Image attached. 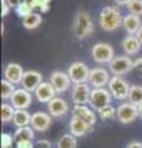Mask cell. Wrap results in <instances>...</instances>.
<instances>
[{
	"mask_svg": "<svg viewBox=\"0 0 142 148\" xmlns=\"http://www.w3.org/2000/svg\"><path fill=\"white\" fill-rule=\"evenodd\" d=\"M127 10L130 14H135V15H142V0H131V1L126 5Z\"/></svg>",
	"mask_w": 142,
	"mask_h": 148,
	"instance_id": "cell-30",
	"label": "cell"
},
{
	"mask_svg": "<svg viewBox=\"0 0 142 148\" xmlns=\"http://www.w3.org/2000/svg\"><path fill=\"white\" fill-rule=\"evenodd\" d=\"M139 116L142 119V104L139 106Z\"/></svg>",
	"mask_w": 142,
	"mask_h": 148,
	"instance_id": "cell-42",
	"label": "cell"
},
{
	"mask_svg": "<svg viewBox=\"0 0 142 148\" xmlns=\"http://www.w3.org/2000/svg\"><path fill=\"white\" fill-rule=\"evenodd\" d=\"M42 83V74L37 71H26L21 80V85L27 91L32 92Z\"/></svg>",
	"mask_w": 142,
	"mask_h": 148,
	"instance_id": "cell-14",
	"label": "cell"
},
{
	"mask_svg": "<svg viewBox=\"0 0 142 148\" xmlns=\"http://www.w3.org/2000/svg\"><path fill=\"white\" fill-rule=\"evenodd\" d=\"M141 25V17L139 15H135V14H129L122 20V27L129 35H136Z\"/></svg>",
	"mask_w": 142,
	"mask_h": 148,
	"instance_id": "cell-21",
	"label": "cell"
},
{
	"mask_svg": "<svg viewBox=\"0 0 142 148\" xmlns=\"http://www.w3.org/2000/svg\"><path fill=\"white\" fill-rule=\"evenodd\" d=\"M30 125L35 131L46 132L52 125V116L49 114L43 112V111H36L35 114H32Z\"/></svg>",
	"mask_w": 142,
	"mask_h": 148,
	"instance_id": "cell-12",
	"label": "cell"
},
{
	"mask_svg": "<svg viewBox=\"0 0 142 148\" xmlns=\"http://www.w3.org/2000/svg\"><path fill=\"white\" fill-rule=\"evenodd\" d=\"M137 116H139V106L131 103H123L116 109V117L123 125L134 122Z\"/></svg>",
	"mask_w": 142,
	"mask_h": 148,
	"instance_id": "cell-8",
	"label": "cell"
},
{
	"mask_svg": "<svg viewBox=\"0 0 142 148\" xmlns=\"http://www.w3.org/2000/svg\"><path fill=\"white\" fill-rule=\"evenodd\" d=\"M42 22V16L37 12H32L25 18H22V25L26 30H35L41 25Z\"/></svg>",
	"mask_w": 142,
	"mask_h": 148,
	"instance_id": "cell-24",
	"label": "cell"
},
{
	"mask_svg": "<svg viewBox=\"0 0 142 148\" xmlns=\"http://www.w3.org/2000/svg\"><path fill=\"white\" fill-rule=\"evenodd\" d=\"M98 112L102 120H113L116 116V109L113 105H106L102 110H99Z\"/></svg>",
	"mask_w": 142,
	"mask_h": 148,
	"instance_id": "cell-29",
	"label": "cell"
},
{
	"mask_svg": "<svg viewBox=\"0 0 142 148\" xmlns=\"http://www.w3.org/2000/svg\"><path fill=\"white\" fill-rule=\"evenodd\" d=\"M126 148H142V143L139 142V141H132L127 145Z\"/></svg>",
	"mask_w": 142,
	"mask_h": 148,
	"instance_id": "cell-39",
	"label": "cell"
},
{
	"mask_svg": "<svg viewBox=\"0 0 142 148\" xmlns=\"http://www.w3.org/2000/svg\"><path fill=\"white\" fill-rule=\"evenodd\" d=\"M31 117H32V115H30V112L27 110H16L15 115H14V119H12V123L16 127L29 126L31 123Z\"/></svg>",
	"mask_w": 142,
	"mask_h": 148,
	"instance_id": "cell-23",
	"label": "cell"
},
{
	"mask_svg": "<svg viewBox=\"0 0 142 148\" xmlns=\"http://www.w3.org/2000/svg\"><path fill=\"white\" fill-rule=\"evenodd\" d=\"M109 69L114 75L122 77L134 69V61L129 56H117L109 63Z\"/></svg>",
	"mask_w": 142,
	"mask_h": 148,
	"instance_id": "cell-6",
	"label": "cell"
},
{
	"mask_svg": "<svg viewBox=\"0 0 142 148\" xmlns=\"http://www.w3.org/2000/svg\"><path fill=\"white\" fill-rule=\"evenodd\" d=\"M111 96H113L111 92L106 90L105 88H94V89H91L89 105L94 110L99 111L103 108H105L106 105H110V103H111Z\"/></svg>",
	"mask_w": 142,
	"mask_h": 148,
	"instance_id": "cell-7",
	"label": "cell"
},
{
	"mask_svg": "<svg viewBox=\"0 0 142 148\" xmlns=\"http://www.w3.org/2000/svg\"><path fill=\"white\" fill-rule=\"evenodd\" d=\"M109 91L111 92L113 98L116 100H125L129 98L130 92V84L127 83L126 79H123L122 77L114 75L109 82Z\"/></svg>",
	"mask_w": 142,
	"mask_h": 148,
	"instance_id": "cell-4",
	"label": "cell"
},
{
	"mask_svg": "<svg viewBox=\"0 0 142 148\" xmlns=\"http://www.w3.org/2000/svg\"><path fill=\"white\" fill-rule=\"evenodd\" d=\"M49 83L53 85L57 94H63L71 88L72 80L68 75V73H64L62 71H54L49 75Z\"/></svg>",
	"mask_w": 142,
	"mask_h": 148,
	"instance_id": "cell-9",
	"label": "cell"
},
{
	"mask_svg": "<svg viewBox=\"0 0 142 148\" xmlns=\"http://www.w3.org/2000/svg\"><path fill=\"white\" fill-rule=\"evenodd\" d=\"M121 46H122L123 52H125L127 56H134V54H137L141 51L142 43L136 35H129L122 40Z\"/></svg>",
	"mask_w": 142,
	"mask_h": 148,
	"instance_id": "cell-20",
	"label": "cell"
},
{
	"mask_svg": "<svg viewBox=\"0 0 142 148\" xmlns=\"http://www.w3.org/2000/svg\"><path fill=\"white\" fill-rule=\"evenodd\" d=\"M91 58L94 59V62L99 64H105L110 63L113 61V58L115 57L114 53V48L111 45L106 42H98L91 47Z\"/></svg>",
	"mask_w": 142,
	"mask_h": 148,
	"instance_id": "cell-3",
	"label": "cell"
},
{
	"mask_svg": "<svg viewBox=\"0 0 142 148\" xmlns=\"http://www.w3.org/2000/svg\"><path fill=\"white\" fill-rule=\"evenodd\" d=\"M10 6H9V4L6 3V0H1V16L5 17L9 12H10Z\"/></svg>",
	"mask_w": 142,
	"mask_h": 148,
	"instance_id": "cell-36",
	"label": "cell"
},
{
	"mask_svg": "<svg viewBox=\"0 0 142 148\" xmlns=\"http://www.w3.org/2000/svg\"><path fill=\"white\" fill-rule=\"evenodd\" d=\"M6 3L9 4V6L10 8H17L22 3V0H6Z\"/></svg>",
	"mask_w": 142,
	"mask_h": 148,
	"instance_id": "cell-38",
	"label": "cell"
},
{
	"mask_svg": "<svg viewBox=\"0 0 142 148\" xmlns=\"http://www.w3.org/2000/svg\"><path fill=\"white\" fill-rule=\"evenodd\" d=\"M15 148H34V142L32 141H20V142H16Z\"/></svg>",
	"mask_w": 142,
	"mask_h": 148,
	"instance_id": "cell-35",
	"label": "cell"
},
{
	"mask_svg": "<svg viewBox=\"0 0 142 148\" xmlns=\"http://www.w3.org/2000/svg\"><path fill=\"white\" fill-rule=\"evenodd\" d=\"M69 131L73 136L75 137H83L86 133L93 131V126L89 123H86L83 120L78 119L75 116H72L69 121Z\"/></svg>",
	"mask_w": 142,
	"mask_h": 148,
	"instance_id": "cell-18",
	"label": "cell"
},
{
	"mask_svg": "<svg viewBox=\"0 0 142 148\" xmlns=\"http://www.w3.org/2000/svg\"><path fill=\"white\" fill-rule=\"evenodd\" d=\"M73 116L83 120V121L91 125V126H94L95 122H97V116H95L94 111L89 109L86 105H74V108H73Z\"/></svg>",
	"mask_w": 142,
	"mask_h": 148,
	"instance_id": "cell-19",
	"label": "cell"
},
{
	"mask_svg": "<svg viewBox=\"0 0 142 148\" xmlns=\"http://www.w3.org/2000/svg\"><path fill=\"white\" fill-rule=\"evenodd\" d=\"M15 142L14 137L9 133H1V148H11L12 143Z\"/></svg>",
	"mask_w": 142,
	"mask_h": 148,
	"instance_id": "cell-32",
	"label": "cell"
},
{
	"mask_svg": "<svg viewBox=\"0 0 142 148\" xmlns=\"http://www.w3.org/2000/svg\"><path fill=\"white\" fill-rule=\"evenodd\" d=\"M34 92H35V98L40 103H49L53 98H56L57 94V91L54 90L53 85L49 82H42Z\"/></svg>",
	"mask_w": 142,
	"mask_h": 148,
	"instance_id": "cell-15",
	"label": "cell"
},
{
	"mask_svg": "<svg viewBox=\"0 0 142 148\" xmlns=\"http://www.w3.org/2000/svg\"><path fill=\"white\" fill-rule=\"evenodd\" d=\"M31 101H32V95L24 88L16 89L10 98V104L16 110H26L31 105Z\"/></svg>",
	"mask_w": 142,
	"mask_h": 148,
	"instance_id": "cell-10",
	"label": "cell"
},
{
	"mask_svg": "<svg viewBox=\"0 0 142 148\" xmlns=\"http://www.w3.org/2000/svg\"><path fill=\"white\" fill-rule=\"evenodd\" d=\"M136 36L139 37V40L141 41V43H142V25H141V27H140V30H139V32L136 34Z\"/></svg>",
	"mask_w": 142,
	"mask_h": 148,
	"instance_id": "cell-41",
	"label": "cell"
},
{
	"mask_svg": "<svg viewBox=\"0 0 142 148\" xmlns=\"http://www.w3.org/2000/svg\"><path fill=\"white\" fill-rule=\"evenodd\" d=\"M134 71L142 78V58L134 61Z\"/></svg>",
	"mask_w": 142,
	"mask_h": 148,
	"instance_id": "cell-33",
	"label": "cell"
},
{
	"mask_svg": "<svg viewBox=\"0 0 142 148\" xmlns=\"http://www.w3.org/2000/svg\"><path fill=\"white\" fill-rule=\"evenodd\" d=\"M91 89L86 83L74 84L72 89V100L75 105H86L89 104Z\"/></svg>",
	"mask_w": 142,
	"mask_h": 148,
	"instance_id": "cell-11",
	"label": "cell"
},
{
	"mask_svg": "<svg viewBox=\"0 0 142 148\" xmlns=\"http://www.w3.org/2000/svg\"><path fill=\"white\" fill-rule=\"evenodd\" d=\"M114 1H115L117 5H127L131 0H114Z\"/></svg>",
	"mask_w": 142,
	"mask_h": 148,
	"instance_id": "cell-40",
	"label": "cell"
},
{
	"mask_svg": "<svg viewBox=\"0 0 142 148\" xmlns=\"http://www.w3.org/2000/svg\"><path fill=\"white\" fill-rule=\"evenodd\" d=\"M1 98L4 99V100H10V98L12 96V94L15 92V84L14 83H11V82H9V80H6V79H3L1 80Z\"/></svg>",
	"mask_w": 142,
	"mask_h": 148,
	"instance_id": "cell-27",
	"label": "cell"
},
{
	"mask_svg": "<svg viewBox=\"0 0 142 148\" xmlns=\"http://www.w3.org/2000/svg\"><path fill=\"white\" fill-rule=\"evenodd\" d=\"M22 1H24V3H26V4H29V5L31 6V4H32V1H34V0H22Z\"/></svg>",
	"mask_w": 142,
	"mask_h": 148,
	"instance_id": "cell-43",
	"label": "cell"
},
{
	"mask_svg": "<svg viewBox=\"0 0 142 148\" xmlns=\"http://www.w3.org/2000/svg\"><path fill=\"white\" fill-rule=\"evenodd\" d=\"M47 109H48V114L52 117H62L68 112L69 106H68V103L64 99L56 96L49 103H47Z\"/></svg>",
	"mask_w": 142,
	"mask_h": 148,
	"instance_id": "cell-16",
	"label": "cell"
},
{
	"mask_svg": "<svg viewBox=\"0 0 142 148\" xmlns=\"http://www.w3.org/2000/svg\"><path fill=\"white\" fill-rule=\"evenodd\" d=\"M51 1L52 0H41L40 4V11L41 12H47L51 8Z\"/></svg>",
	"mask_w": 142,
	"mask_h": 148,
	"instance_id": "cell-34",
	"label": "cell"
},
{
	"mask_svg": "<svg viewBox=\"0 0 142 148\" xmlns=\"http://www.w3.org/2000/svg\"><path fill=\"white\" fill-rule=\"evenodd\" d=\"M127 99H129V103L136 106H140L142 104V85H132L130 88L129 98Z\"/></svg>",
	"mask_w": 142,
	"mask_h": 148,
	"instance_id": "cell-25",
	"label": "cell"
},
{
	"mask_svg": "<svg viewBox=\"0 0 142 148\" xmlns=\"http://www.w3.org/2000/svg\"><path fill=\"white\" fill-rule=\"evenodd\" d=\"M93 31H94V25L89 14L83 10L77 11L72 24V32L74 38L79 41L86 40L93 34Z\"/></svg>",
	"mask_w": 142,
	"mask_h": 148,
	"instance_id": "cell-1",
	"label": "cell"
},
{
	"mask_svg": "<svg viewBox=\"0 0 142 148\" xmlns=\"http://www.w3.org/2000/svg\"><path fill=\"white\" fill-rule=\"evenodd\" d=\"M15 111H16V109L14 108L11 104H3L1 105V121L5 123L12 121Z\"/></svg>",
	"mask_w": 142,
	"mask_h": 148,
	"instance_id": "cell-28",
	"label": "cell"
},
{
	"mask_svg": "<svg viewBox=\"0 0 142 148\" xmlns=\"http://www.w3.org/2000/svg\"><path fill=\"white\" fill-rule=\"evenodd\" d=\"M68 75H69L73 84H82V83L89 82L90 69L84 62L75 61L73 62L68 68Z\"/></svg>",
	"mask_w": 142,
	"mask_h": 148,
	"instance_id": "cell-5",
	"label": "cell"
},
{
	"mask_svg": "<svg viewBox=\"0 0 142 148\" xmlns=\"http://www.w3.org/2000/svg\"><path fill=\"white\" fill-rule=\"evenodd\" d=\"M35 130L31 126H24V127H17V130L14 133V140L16 142L20 141H34L35 138Z\"/></svg>",
	"mask_w": 142,
	"mask_h": 148,
	"instance_id": "cell-22",
	"label": "cell"
},
{
	"mask_svg": "<svg viewBox=\"0 0 142 148\" xmlns=\"http://www.w3.org/2000/svg\"><path fill=\"white\" fill-rule=\"evenodd\" d=\"M123 17L121 16V12L114 6L104 8L99 14V26L104 31L113 32L116 31L119 27L122 26Z\"/></svg>",
	"mask_w": 142,
	"mask_h": 148,
	"instance_id": "cell-2",
	"label": "cell"
},
{
	"mask_svg": "<svg viewBox=\"0 0 142 148\" xmlns=\"http://www.w3.org/2000/svg\"><path fill=\"white\" fill-rule=\"evenodd\" d=\"M109 72L104 68H93L90 69V75H89V83L93 88H105V85L109 84L110 82Z\"/></svg>",
	"mask_w": 142,
	"mask_h": 148,
	"instance_id": "cell-13",
	"label": "cell"
},
{
	"mask_svg": "<svg viewBox=\"0 0 142 148\" xmlns=\"http://www.w3.org/2000/svg\"><path fill=\"white\" fill-rule=\"evenodd\" d=\"M32 10H34V9L31 8L29 4H26V3H24V1H22L20 5L16 8L17 15H19L20 17H22V18H25L26 16H29L30 14H32Z\"/></svg>",
	"mask_w": 142,
	"mask_h": 148,
	"instance_id": "cell-31",
	"label": "cell"
},
{
	"mask_svg": "<svg viewBox=\"0 0 142 148\" xmlns=\"http://www.w3.org/2000/svg\"><path fill=\"white\" fill-rule=\"evenodd\" d=\"M36 145H37V148H52L51 142L48 140H38Z\"/></svg>",
	"mask_w": 142,
	"mask_h": 148,
	"instance_id": "cell-37",
	"label": "cell"
},
{
	"mask_svg": "<svg viewBox=\"0 0 142 148\" xmlns=\"http://www.w3.org/2000/svg\"><path fill=\"white\" fill-rule=\"evenodd\" d=\"M57 148H77V137L72 133L63 135L57 141Z\"/></svg>",
	"mask_w": 142,
	"mask_h": 148,
	"instance_id": "cell-26",
	"label": "cell"
},
{
	"mask_svg": "<svg viewBox=\"0 0 142 148\" xmlns=\"http://www.w3.org/2000/svg\"><path fill=\"white\" fill-rule=\"evenodd\" d=\"M25 71L19 63H9L4 68V77L5 79L14 83V84H21L22 77Z\"/></svg>",
	"mask_w": 142,
	"mask_h": 148,
	"instance_id": "cell-17",
	"label": "cell"
}]
</instances>
